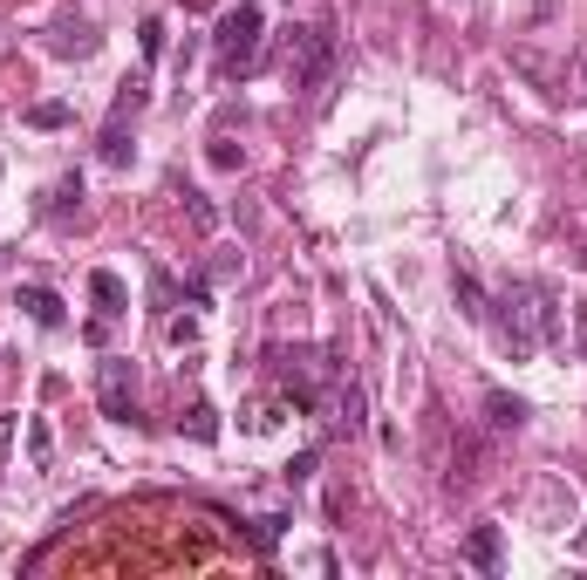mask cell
Here are the masks:
<instances>
[{
  "label": "cell",
  "instance_id": "26",
  "mask_svg": "<svg viewBox=\"0 0 587 580\" xmlns=\"http://www.w3.org/2000/svg\"><path fill=\"white\" fill-rule=\"evenodd\" d=\"M314 464H321V451H301V458L287 464V478H294V485H301V478H314Z\"/></svg>",
  "mask_w": 587,
  "mask_h": 580
},
{
  "label": "cell",
  "instance_id": "21",
  "mask_svg": "<svg viewBox=\"0 0 587 580\" xmlns=\"http://www.w3.org/2000/svg\"><path fill=\"white\" fill-rule=\"evenodd\" d=\"M76 198H82V178H62V185H55V198H48V212H69Z\"/></svg>",
  "mask_w": 587,
  "mask_h": 580
},
{
  "label": "cell",
  "instance_id": "14",
  "mask_svg": "<svg viewBox=\"0 0 587 580\" xmlns=\"http://www.w3.org/2000/svg\"><path fill=\"white\" fill-rule=\"evenodd\" d=\"M69 123V103L62 96H41V103H28V130H62Z\"/></svg>",
  "mask_w": 587,
  "mask_h": 580
},
{
  "label": "cell",
  "instance_id": "22",
  "mask_svg": "<svg viewBox=\"0 0 587 580\" xmlns=\"http://www.w3.org/2000/svg\"><path fill=\"white\" fill-rule=\"evenodd\" d=\"M280 526H287V519H260V526H253V546H260V553H274V546H280Z\"/></svg>",
  "mask_w": 587,
  "mask_h": 580
},
{
  "label": "cell",
  "instance_id": "12",
  "mask_svg": "<svg viewBox=\"0 0 587 580\" xmlns=\"http://www.w3.org/2000/svg\"><path fill=\"white\" fill-rule=\"evenodd\" d=\"M185 219H192L198 239H212V232H219V205H212L205 192H192V185H185Z\"/></svg>",
  "mask_w": 587,
  "mask_h": 580
},
{
  "label": "cell",
  "instance_id": "19",
  "mask_svg": "<svg viewBox=\"0 0 587 580\" xmlns=\"http://www.w3.org/2000/svg\"><path fill=\"white\" fill-rule=\"evenodd\" d=\"M151 301H157V308H171V301H178V280H171L164 267H151Z\"/></svg>",
  "mask_w": 587,
  "mask_h": 580
},
{
  "label": "cell",
  "instance_id": "16",
  "mask_svg": "<svg viewBox=\"0 0 587 580\" xmlns=\"http://www.w3.org/2000/svg\"><path fill=\"white\" fill-rule=\"evenodd\" d=\"M96 151H103V164H130V137H123L117 116H110V130H103V144H96Z\"/></svg>",
  "mask_w": 587,
  "mask_h": 580
},
{
  "label": "cell",
  "instance_id": "3",
  "mask_svg": "<svg viewBox=\"0 0 587 580\" xmlns=\"http://www.w3.org/2000/svg\"><path fill=\"white\" fill-rule=\"evenodd\" d=\"M96 403H103L110 424H130V417H137V376H130V355H103V369H96Z\"/></svg>",
  "mask_w": 587,
  "mask_h": 580
},
{
  "label": "cell",
  "instance_id": "6",
  "mask_svg": "<svg viewBox=\"0 0 587 580\" xmlns=\"http://www.w3.org/2000/svg\"><path fill=\"white\" fill-rule=\"evenodd\" d=\"M335 424L349 430V437L369 430V396H362V383H342V389H335Z\"/></svg>",
  "mask_w": 587,
  "mask_h": 580
},
{
  "label": "cell",
  "instance_id": "8",
  "mask_svg": "<svg viewBox=\"0 0 587 580\" xmlns=\"http://www.w3.org/2000/svg\"><path fill=\"white\" fill-rule=\"evenodd\" d=\"M451 294H458V314L465 321H492V301H485V287H478V273H451Z\"/></svg>",
  "mask_w": 587,
  "mask_h": 580
},
{
  "label": "cell",
  "instance_id": "25",
  "mask_svg": "<svg viewBox=\"0 0 587 580\" xmlns=\"http://www.w3.org/2000/svg\"><path fill=\"white\" fill-rule=\"evenodd\" d=\"M171 342H178V348L198 342V321H192V314H178V321H171Z\"/></svg>",
  "mask_w": 587,
  "mask_h": 580
},
{
  "label": "cell",
  "instance_id": "13",
  "mask_svg": "<svg viewBox=\"0 0 587 580\" xmlns=\"http://www.w3.org/2000/svg\"><path fill=\"white\" fill-rule=\"evenodd\" d=\"M485 410H492V424H499V430H519V424H526V403L506 396V389H492V396H485Z\"/></svg>",
  "mask_w": 587,
  "mask_h": 580
},
{
  "label": "cell",
  "instance_id": "18",
  "mask_svg": "<svg viewBox=\"0 0 587 580\" xmlns=\"http://www.w3.org/2000/svg\"><path fill=\"white\" fill-rule=\"evenodd\" d=\"M28 458H35V464L55 458V437H48V424H28Z\"/></svg>",
  "mask_w": 587,
  "mask_h": 580
},
{
  "label": "cell",
  "instance_id": "2",
  "mask_svg": "<svg viewBox=\"0 0 587 580\" xmlns=\"http://www.w3.org/2000/svg\"><path fill=\"white\" fill-rule=\"evenodd\" d=\"M260 35H267V7H260V0H239V7H226V14H219V35H212V48H219V69H226V76L253 69V62H260Z\"/></svg>",
  "mask_w": 587,
  "mask_h": 580
},
{
  "label": "cell",
  "instance_id": "17",
  "mask_svg": "<svg viewBox=\"0 0 587 580\" xmlns=\"http://www.w3.org/2000/svg\"><path fill=\"white\" fill-rule=\"evenodd\" d=\"M137 110H144V82L130 76V82H123V89H117V110H110V116H117V123H123V116H137Z\"/></svg>",
  "mask_w": 587,
  "mask_h": 580
},
{
  "label": "cell",
  "instance_id": "23",
  "mask_svg": "<svg viewBox=\"0 0 587 580\" xmlns=\"http://www.w3.org/2000/svg\"><path fill=\"white\" fill-rule=\"evenodd\" d=\"M212 171H239V144L219 137V144H212Z\"/></svg>",
  "mask_w": 587,
  "mask_h": 580
},
{
  "label": "cell",
  "instance_id": "24",
  "mask_svg": "<svg viewBox=\"0 0 587 580\" xmlns=\"http://www.w3.org/2000/svg\"><path fill=\"white\" fill-rule=\"evenodd\" d=\"M185 294H192V308H212V280H205V273H192V280H185Z\"/></svg>",
  "mask_w": 587,
  "mask_h": 580
},
{
  "label": "cell",
  "instance_id": "30",
  "mask_svg": "<svg viewBox=\"0 0 587 580\" xmlns=\"http://www.w3.org/2000/svg\"><path fill=\"white\" fill-rule=\"evenodd\" d=\"M581 553H587V533H581Z\"/></svg>",
  "mask_w": 587,
  "mask_h": 580
},
{
  "label": "cell",
  "instance_id": "7",
  "mask_svg": "<svg viewBox=\"0 0 587 580\" xmlns=\"http://www.w3.org/2000/svg\"><path fill=\"white\" fill-rule=\"evenodd\" d=\"M89 301H96V314H103V321H117L130 294H123V280H117L110 267H96V273H89Z\"/></svg>",
  "mask_w": 587,
  "mask_h": 580
},
{
  "label": "cell",
  "instance_id": "4",
  "mask_svg": "<svg viewBox=\"0 0 587 580\" xmlns=\"http://www.w3.org/2000/svg\"><path fill=\"white\" fill-rule=\"evenodd\" d=\"M512 69L533 82V89H540L547 103H560V96H567V69H560V62H547L540 48H512Z\"/></svg>",
  "mask_w": 587,
  "mask_h": 580
},
{
  "label": "cell",
  "instance_id": "15",
  "mask_svg": "<svg viewBox=\"0 0 587 580\" xmlns=\"http://www.w3.org/2000/svg\"><path fill=\"white\" fill-rule=\"evenodd\" d=\"M178 430H185V437H198V444H212V437H219V410H212V403H192Z\"/></svg>",
  "mask_w": 587,
  "mask_h": 580
},
{
  "label": "cell",
  "instance_id": "29",
  "mask_svg": "<svg viewBox=\"0 0 587 580\" xmlns=\"http://www.w3.org/2000/svg\"><path fill=\"white\" fill-rule=\"evenodd\" d=\"M581 89H587V55H581Z\"/></svg>",
  "mask_w": 587,
  "mask_h": 580
},
{
  "label": "cell",
  "instance_id": "28",
  "mask_svg": "<svg viewBox=\"0 0 587 580\" xmlns=\"http://www.w3.org/2000/svg\"><path fill=\"white\" fill-rule=\"evenodd\" d=\"M574 342H581V355H587V308H574Z\"/></svg>",
  "mask_w": 587,
  "mask_h": 580
},
{
  "label": "cell",
  "instance_id": "5",
  "mask_svg": "<svg viewBox=\"0 0 587 580\" xmlns=\"http://www.w3.org/2000/svg\"><path fill=\"white\" fill-rule=\"evenodd\" d=\"M499 560H506L499 526H492V519H485V526H471V533H465V567H478V574H499Z\"/></svg>",
  "mask_w": 587,
  "mask_h": 580
},
{
  "label": "cell",
  "instance_id": "20",
  "mask_svg": "<svg viewBox=\"0 0 587 580\" xmlns=\"http://www.w3.org/2000/svg\"><path fill=\"white\" fill-rule=\"evenodd\" d=\"M137 48H144V55H164V21H144V28H137Z\"/></svg>",
  "mask_w": 587,
  "mask_h": 580
},
{
  "label": "cell",
  "instance_id": "10",
  "mask_svg": "<svg viewBox=\"0 0 587 580\" xmlns=\"http://www.w3.org/2000/svg\"><path fill=\"white\" fill-rule=\"evenodd\" d=\"M48 48H55V55H96V28H89V21H62V28L48 35Z\"/></svg>",
  "mask_w": 587,
  "mask_h": 580
},
{
  "label": "cell",
  "instance_id": "1",
  "mask_svg": "<svg viewBox=\"0 0 587 580\" xmlns=\"http://www.w3.org/2000/svg\"><path fill=\"white\" fill-rule=\"evenodd\" d=\"M499 348H506L512 362H533L540 348L560 335V308H553V294L540 280H506V294H499Z\"/></svg>",
  "mask_w": 587,
  "mask_h": 580
},
{
  "label": "cell",
  "instance_id": "11",
  "mask_svg": "<svg viewBox=\"0 0 587 580\" xmlns=\"http://www.w3.org/2000/svg\"><path fill=\"white\" fill-rule=\"evenodd\" d=\"M280 403H287V396H280ZM280 403L274 396H253V403L239 410V430H246V437H267V430L280 424Z\"/></svg>",
  "mask_w": 587,
  "mask_h": 580
},
{
  "label": "cell",
  "instance_id": "9",
  "mask_svg": "<svg viewBox=\"0 0 587 580\" xmlns=\"http://www.w3.org/2000/svg\"><path fill=\"white\" fill-rule=\"evenodd\" d=\"M14 308H28L35 328H62V301H55L48 287H21V294H14Z\"/></svg>",
  "mask_w": 587,
  "mask_h": 580
},
{
  "label": "cell",
  "instance_id": "27",
  "mask_svg": "<svg viewBox=\"0 0 587 580\" xmlns=\"http://www.w3.org/2000/svg\"><path fill=\"white\" fill-rule=\"evenodd\" d=\"M7 451H14V417H0V464H7Z\"/></svg>",
  "mask_w": 587,
  "mask_h": 580
}]
</instances>
